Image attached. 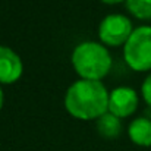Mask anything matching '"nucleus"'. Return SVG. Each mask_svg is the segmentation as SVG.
Here are the masks:
<instances>
[{"mask_svg":"<svg viewBox=\"0 0 151 151\" xmlns=\"http://www.w3.org/2000/svg\"><path fill=\"white\" fill-rule=\"evenodd\" d=\"M109 97L101 81L79 79L68 88L65 107L76 119H99L109 111Z\"/></svg>","mask_w":151,"mask_h":151,"instance_id":"1","label":"nucleus"},{"mask_svg":"<svg viewBox=\"0 0 151 151\" xmlns=\"http://www.w3.org/2000/svg\"><path fill=\"white\" fill-rule=\"evenodd\" d=\"M72 65L81 79L100 81L111 68V56L104 46L94 41H85L73 49Z\"/></svg>","mask_w":151,"mask_h":151,"instance_id":"2","label":"nucleus"},{"mask_svg":"<svg viewBox=\"0 0 151 151\" xmlns=\"http://www.w3.org/2000/svg\"><path fill=\"white\" fill-rule=\"evenodd\" d=\"M126 65L137 72L151 70V27L134 29L123 47Z\"/></svg>","mask_w":151,"mask_h":151,"instance_id":"3","label":"nucleus"},{"mask_svg":"<svg viewBox=\"0 0 151 151\" xmlns=\"http://www.w3.org/2000/svg\"><path fill=\"white\" fill-rule=\"evenodd\" d=\"M132 32H134V28H132L131 19L119 13L106 16L99 27L100 40L104 44L111 46V47L125 44Z\"/></svg>","mask_w":151,"mask_h":151,"instance_id":"4","label":"nucleus"},{"mask_svg":"<svg viewBox=\"0 0 151 151\" xmlns=\"http://www.w3.org/2000/svg\"><path fill=\"white\" fill-rule=\"evenodd\" d=\"M138 107V96L137 91L128 87L114 88L109 97V111L116 117H128L135 113Z\"/></svg>","mask_w":151,"mask_h":151,"instance_id":"5","label":"nucleus"},{"mask_svg":"<svg viewBox=\"0 0 151 151\" xmlns=\"http://www.w3.org/2000/svg\"><path fill=\"white\" fill-rule=\"evenodd\" d=\"M24 70L21 57L9 47L0 46V84L16 82Z\"/></svg>","mask_w":151,"mask_h":151,"instance_id":"6","label":"nucleus"},{"mask_svg":"<svg viewBox=\"0 0 151 151\" xmlns=\"http://www.w3.org/2000/svg\"><path fill=\"white\" fill-rule=\"evenodd\" d=\"M128 135L134 144L139 147H151V120L145 117L135 119L128 128Z\"/></svg>","mask_w":151,"mask_h":151,"instance_id":"7","label":"nucleus"},{"mask_svg":"<svg viewBox=\"0 0 151 151\" xmlns=\"http://www.w3.org/2000/svg\"><path fill=\"white\" fill-rule=\"evenodd\" d=\"M97 131L101 137H104L107 139H113V138L119 137L122 132L120 119L116 117L114 114H111L110 111L104 113L103 116L97 119Z\"/></svg>","mask_w":151,"mask_h":151,"instance_id":"8","label":"nucleus"},{"mask_svg":"<svg viewBox=\"0 0 151 151\" xmlns=\"http://www.w3.org/2000/svg\"><path fill=\"white\" fill-rule=\"evenodd\" d=\"M128 10L138 19H151V0H125Z\"/></svg>","mask_w":151,"mask_h":151,"instance_id":"9","label":"nucleus"},{"mask_svg":"<svg viewBox=\"0 0 151 151\" xmlns=\"http://www.w3.org/2000/svg\"><path fill=\"white\" fill-rule=\"evenodd\" d=\"M141 93H142L144 101L151 107V73L144 79L142 87H141Z\"/></svg>","mask_w":151,"mask_h":151,"instance_id":"10","label":"nucleus"},{"mask_svg":"<svg viewBox=\"0 0 151 151\" xmlns=\"http://www.w3.org/2000/svg\"><path fill=\"white\" fill-rule=\"evenodd\" d=\"M3 103H4V94H3V90H1V87H0V110H1V107H3Z\"/></svg>","mask_w":151,"mask_h":151,"instance_id":"11","label":"nucleus"},{"mask_svg":"<svg viewBox=\"0 0 151 151\" xmlns=\"http://www.w3.org/2000/svg\"><path fill=\"white\" fill-rule=\"evenodd\" d=\"M101 1H104V3H107V4H117V3H120V1H123V0H101Z\"/></svg>","mask_w":151,"mask_h":151,"instance_id":"12","label":"nucleus"}]
</instances>
